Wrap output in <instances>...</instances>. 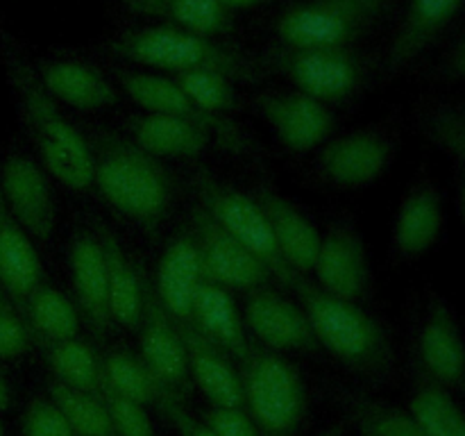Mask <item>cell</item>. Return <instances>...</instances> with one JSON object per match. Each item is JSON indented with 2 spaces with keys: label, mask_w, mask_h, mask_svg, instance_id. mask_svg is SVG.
<instances>
[{
  "label": "cell",
  "mask_w": 465,
  "mask_h": 436,
  "mask_svg": "<svg viewBox=\"0 0 465 436\" xmlns=\"http://www.w3.org/2000/svg\"><path fill=\"white\" fill-rule=\"evenodd\" d=\"M157 407L162 409L163 416L168 418V422L175 427V431L180 436H218L204 418L200 421V418L191 416L184 409V404H182V400L175 398V395L163 393L162 398L157 400Z\"/></svg>",
  "instance_id": "41"
},
{
  "label": "cell",
  "mask_w": 465,
  "mask_h": 436,
  "mask_svg": "<svg viewBox=\"0 0 465 436\" xmlns=\"http://www.w3.org/2000/svg\"><path fill=\"white\" fill-rule=\"evenodd\" d=\"M257 203L266 213L277 248H280L282 257L289 263L291 271L298 272V275L313 271L322 241L316 225L291 200L275 193V191L259 189Z\"/></svg>",
  "instance_id": "21"
},
{
  "label": "cell",
  "mask_w": 465,
  "mask_h": 436,
  "mask_svg": "<svg viewBox=\"0 0 465 436\" xmlns=\"http://www.w3.org/2000/svg\"><path fill=\"white\" fill-rule=\"evenodd\" d=\"M243 407L262 436H295L307 411L300 372L275 350L250 345L239 359Z\"/></svg>",
  "instance_id": "5"
},
{
  "label": "cell",
  "mask_w": 465,
  "mask_h": 436,
  "mask_svg": "<svg viewBox=\"0 0 465 436\" xmlns=\"http://www.w3.org/2000/svg\"><path fill=\"white\" fill-rule=\"evenodd\" d=\"M207 277L193 234L184 232L175 236L159 262L154 282V293L173 321L189 325L193 316L195 289Z\"/></svg>",
  "instance_id": "18"
},
{
  "label": "cell",
  "mask_w": 465,
  "mask_h": 436,
  "mask_svg": "<svg viewBox=\"0 0 465 436\" xmlns=\"http://www.w3.org/2000/svg\"><path fill=\"white\" fill-rule=\"evenodd\" d=\"M193 189L200 198L198 207L204 209L223 230L230 232L245 248L252 250L266 263L275 280L293 289L300 275L291 271V266L282 257L266 213L259 207L257 198H250L248 193L225 184L207 171L195 173Z\"/></svg>",
  "instance_id": "7"
},
{
  "label": "cell",
  "mask_w": 465,
  "mask_h": 436,
  "mask_svg": "<svg viewBox=\"0 0 465 436\" xmlns=\"http://www.w3.org/2000/svg\"><path fill=\"white\" fill-rule=\"evenodd\" d=\"M89 148L103 198L145 232L157 230L173 203V177L163 164L116 132L98 130Z\"/></svg>",
  "instance_id": "2"
},
{
  "label": "cell",
  "mask_w": 465,
  "mask_h": 436,
  "mask_svg": "<svg viewBox=\"0 0 465 436\" xmlns=\"http://www.w3.org/2000/svg\"><path fill=\"white\" fill-rule=\"evenodd\" d=\"M41 84L59 103L80 112H98L118 103V91L98 68L75 59L41 62L36 68Z\"/></svg>",
  "instance_id": "22"
},
{
  "label": "cell",
  "mask_w": 465,
  "mask_h": 436,
  "mask_svg": "<svg viewBox=\"0 0 465 436\" xmlns=\"http://www.w3.org/2000/svg\"><path fill=\"white\" fill-rule=\"evenodd\" d=\"M348 409L361 436H427L411 411H402L393 404L350 393Z\"/></svg>",
  "instance_id": "33"
},
{
  "label": "cell",
  "mask_w": 465,
  "mask_h": 436,
  "mask_svg": "<svg viewBox=\"0 0 465 436\" xmlns=\"http://www.w3.org/2000/svg\"><path fill=\"white\" fill-rule=\"evenodd\" d=\"M23 307H25L27 322L41 341H64L77 336L80 327L77 309L54 286L39 284L27 295Z\"/></svg>",
  "instance_id": "31"
},
{
  "label": "cell",
  "mask_w": 465,
  "mask_h": 436,
  "mask_svg": "<svg viewBox=\"0 0 465 436\" xmlns=\"http://www.w3.org/2000/svg\"><path fill=\"white\" fill-rule=\"evenodd\" d=\"M411 413L427 436H465V413L450 391L427 382L413 393Z\"/></svg>",
  "instance_id": "35"
},
{
  "label": "cell",
  "mask_w": 465,
  "mask_h": 436,
  "mask_svg": "<svg viewBox=\"0 0 465 436\" xmlns=\"http://www.w3.org/2000/svg\"><path fill=\"white\" fill-rule=\"evenodd\" d=\"M393 159V141L375 130H359L330 141L321 153V168L339 186L359 189L389 168Z\"/></svg>",
  "instance_id": "16"
},
{
  "label": "cell",
  "mask_w": 465,
  "mask_h": 436,
  "mask_svg": "<svg viewBox=\"0 0 465 436\" xmlns=\"http://www.w3.org/2000/svg\"><path fill=\"white\" fill-rule=\"evenodd\" d=\"M443 73L452 80H465V39L450 53L448 62L443 64Z\"/></svg>",
  "instance_id": "43"
},
{
  "label": "cell",
  "mask_w": 465,
  "mask_h": 436,
  "mask_svg": "<svg viewBox=\"0 0 465 436\" xmlns=\"http://www.w3.org/2000/svg\"><path fill=\"white\" fill-rule=\"evenodd\" d=\"M141 362L166 393L184 398L191 391L189 357L180 327L159 302L154 286L143 280V309H141Z\"/></svg>",
  "instance_id": "11"
},
{
  "label": "cell",
  "mask_w": 465,
  "mask_h": 436,
  "mask_svg": "<svg viewBox=\"0 0 465 436\" xmlns=\"http://www.w3.org/2000/svg\"><path fill=\"white\" fill-rule=\"evenodd\" d=\"M30 350V327L14 309V300L0 286V359H16Z\"/></svg>",
  "instance_id": "39"
},
{
  "label": "cell",
  "mask_w": 465,
  "mask_h": 436,
  "mask_svg": "<svg viewBox=\"0 0 465 436\" xmlns=\"http://www.w3.org/2000/svg\"><path fill=\"white\" fill-rule=\"evenodd\" d=\"M443 200L431 182H418L404 198L395 221V245L404 257H418L439 241Z\"/></svg>",
  "instance_id": "27"
},
{
  "label": "cell",
  "mask_w": 465,
  "mask_h": 436,
  "mask_svg": "<svg viewBox=\"0 0 465 436\" xmlns=\"http://www.w3.org/2000/svg\"><path fill=\"white\" fill-rule=\"evenodd\" d=\"M98 395L104 402V407H107L109 421H112L114 427V436H154L153 422H150L143 404L134 402V400L109 389L103 382V377H100Z\"/></svg>",
  "instance_id": "37"
},
{
  "label": "cell",
  "mask_w": 465,
  "mask_h": 436,
  "mask_svg": "<svg viewBox=\"0 0 465 436\" xmlns=\"http://www.w3.org/2000/svg\"><path fill=\"white\" fill-rule=\"evenodd\" d=\"M204 421L218 436H262L245 409L213 407L204 413Z\"/></svg>",
  "instance_id": "42"
},
{
  "label": "cell",
  "mask_w": 465,
  "mask_h": 436,
  "mask_svg": "<svg viewBox=\"0 0 465 436\" xmlns=\"http://www.w3.org/2000/svg\"><path fill=\"white\" fill-rule=\"evenodd\" d=\"M245 321L263 348L275 352L277 350L313 352L321 348L302 307L266 286L250 291L245 302Z\"/></svg>",
  "instance_id": "14"
},
{
  "label": "cell",
  "mask_w": 465,
  "mask_h": 436,
  "mask_svg": "<svg viewBox=\"0 0 465 436\" xmlns=\"http://www.w3.org/2000/svg\"><path fill=\"white\" fill-rule=\"evenodd\" d=\"M100 377H103L109 389L143 404V407L150 402H157L166 393L139 357L130 352H121V350L109 352L103 359V375Z\"/></svg>",
  "instance_id": "34"
},
{
  "label": "cell",
  "mask_w": 465,
  "mask_h": 436,
  "mask_svg": "<svg viewBox=\"0 0 465 436\" xmlns=\"http://www.w3.org/2000/svg\"><path fill=\"white\" fill-rule=\"evenodd\" d=\"M459 204H461V213H463V223H465V175L461 180V191H459Z\"/></svg>",
  "instance_id": "47"
},
{
  "label": "cell",
  "mask_w": 465,
  "mask_h": 436,
  "mask_svg": "<svg viewBox=\"0 0 465 436\" xmlns=\"http://www.w3.org/2000/svg\"><path fill=\"white\" fill-rule=\"evenodd\" d=\"M107 50L118 59L168 73L212 71L232 82H259L263 68L243 50L218 44L213 36L173 25L136 27L114 36Z\"/></svg>",
  "instance_id": "3"
},
{
  "label": "cell",
  "mask_w": 465,
  "mask_h": 436,
  "mask_svg": "<svg viewBox=\"0 0 465 436\" xmlns=\"http://www.w3.org/2000/svg\"><path fill=\"white\" fill-rule=\"evenodd\" d=\"M257 59L263 73L286 77L300 94L322 104L352 95L363 77L361 57L350 48H291L280 44Z\"/></svg>",
  "instance_id": "8"
},
{
  "label": "cell",
  "mask_w": 465,
  "mask_h": 436,
  "mask_svg": "<svg viewBox=\"0 0 465 436\" xmlns=\"http://www.w3.org/2000/svg\"><path fill=\"white\" fill-rule=\"evenodd\" d=\"M191 234L198 243L204 277L223 289L254 291L272 280L266 263L245 248L239 239L223 230L204 209L191 212Z\"/></svg>",
  "instance_id": "10"
},
{
  "label": "cell",
  "mask_w": 465,
  "mask_h": 436,
  "mask_svg": "<svg viewBox=\"0 0 465 436\" xmlns=\"http://www.w3.org/2000/svg\"><path fill=\"white\" fill-rule=\"evenodd\" d=\"M98 241L103 245L104 268H107L112 321L127 330H136L143 309V277H139V271L127 259L116 234H112L107 227H98Z\"/></svg>",
  "instance_id": "28"
},
{
  "label": "cell",
  "mask_w": 465,
  "mask_h": 436,
  "mask_svg": "<svg viewBox=\"0 0 465 436\" xmlns=\"http://www.w3.org/2000/svg\"><path fill=\"white\" fill-rule=\"evenodd\" d=\"M0 193L27 236L45 241L54 230V200L48 177L25 154H12L0 168Z\"/></svg>",
  "instance_id": "12"
},
{
  "label": "cell",
  "mask_w": 465,
  "mask_h": 436,
  "mask_svg": "<svg viewBox=\"0 0 465 436\" xmlns=\"http://www.w3.org/2000/svg\"><path fill=\"white\" fill-rule=\"evenodd\" d=\"M116 80L121 89L134 100L139 107L148 109L150 114H162V116L180 118V121L191 123L212 136V141L221 144L223 148L232 153H248L250 141L239 125L225 118L223 114H213L195 104L173 77L154 75V73L127 71L118 68Z\"/></svg>",
  "instance_id": "9"
},
{
  "label": "cell",
  "mask_w": 465,
  "mask_h": 436,
  "mask_svg": "<svg viewBox=\"0 0 465 436\" xmlns=\"http://www.w3.org/2000/svg\"><path fill=\"white\" fill-rule=\"evenodd\" d=\"M420 362L434 384L445 391L465 389V343L452 309L434 298L420 332Z\"/></svg>",
  "instance_id": "17"
},
{
  "label": "cell",
  "mask_w": 465,
  "mask_h": 436,
  "mask_svg": "<svg viewBox=\"0 0 465 436\" xmlns=\"http://www.w3.org/2000/svg\"><path fill=\"white\" fill-rule=\"evenodd\" d=\"M393 0H309L277 18V39L291 48H348L386 14Z\"/></svg>",
  "instance_id": "6"
},
{
  "label": "cell",
  "mask_w": 465,
  "mask_h": 436,
  "mask_svg": "<svg viewBox=\"0 0 465 436\" xmlns=\"http://www.w3.org/2000/svg\"><path fill=\"white\" fill-rule=\"evenodd\" d=\"M50 400L57 404L75 436H114L112 421L100 395L71 389L62 382H53Z\"/></svg>",
  "instance_id": "32"
},
{
  "label": "cell",
  "mask_w": 465,
  "mask_h": 436,
  "mask_svg": "<svg viewBox=\"0 0 465 436\" xmlns=\"http://www.w3.org/2000/svg\"><path fill=\"white\" fill-rule=\"evenodd\" d=\"M223 7L227 9H243V7H257V5H266V3H275V0H218Z\"/></svg>",
  "instance_id": "44"
},
{
  "label": "cell",
  "mask_w": 465,
  "mask_h": 436,
  "mask_svg": "<svg viewBox=\"0 0 465 436\" xmlns=\"http://www.w3.org/2000/svg\"><path fill=\"white\" fill-rule=\"evenodd\" d=\"M41 343L45 350V362L53 368L57 382L71 386V389L98 395L103 359H98L89 343L80 339L41 341Z\"/></svg>",
  "instance_id": "30"
},
{
  "label": "cell",
  "mask_w": 465,
  "mask_h": 436,
  "mask_svg": "<svg viewBox=\"0 0 465 436\" xmlns=\"http://www.w3.org/2000/svg\"><path fill=\"white\" fill-rule=\"evenodd\" d=\"M23 436H75L53 400L35 398L23 413Z\"/></svg>",
  "instance_id": "40"
},
{
  "label": "cell",
  "mask_w": 465,
  "mask_h": 436,
  "mask_svg": "<svg viewBox=\"0 0 465 436\" xmlns=\"http://www.w3.org/2000/svg\"><path fill=\"white\" fill-rule=\"evenodd\" d=\"M189 325L195 327L213 345H218L223 352L236 359L243 357L252 345L245 334V325L232 295L227 293V289L209 280L200 282L195 289L193 316Z\"/></svg>",
  "instance_id": "24"
},
{
  "label": "cell",
  "mask_w": 465,
  "mask_h": 436,
  "mask_svg": "<svg viewBox=\"0 0 465 436\" xmlns=\"http://www.w3.org/2000/svg\"><path fill=\"white\" fill-rule=\"evenodd\" d=\"M177 327L184 339L191 382L198 384V389L213 407L243 409V384H241L239 372L227 362V354L212 341L204 339L195 327L184 325V322H177Z\"/></svg>",
  "instance_id": "20"
},
{
  "label": "cell",
  "mask_w": 465,
  "mask_h": 436,
  "mask_svg": "<svg viewBox=\"0 0 465 436\" xmlns=\"http://www.w3.org/2000/svg\"><path fill=\"white\" fill-rule=\"evenodd\" d=\"M9 400H12V395H9V386L7 382H5V377L0 375V411H5V409L9 407Z\"/></svg>",
  "instance_id": "45"
},
{
  "label": "cell",
  "mask_w": 465,
  "mask_h": 436,
  "mask_svg": "<svg viewBox=\"0 0 465 436\" xmlns=\"http://www.w3.org/2000/svg\"><path fill=\"white\" fill-rule=\"evenodd\" d=\"M175 84L200 104L203 109L213 114L230 112V109H239V91L234 89L230 77L221 75V73L212 71H189V73H175L173 75Z\"/></svg>",
  "instance_id": "36"
},
{
  "label": "cell",
  "mask_w": 465,
  "mask_h": 436,
  "mask_svg": "<svg viewBox=\"0 0 465 436\" xmlns=\"http://www.w3.org/2000/svg\"><path fill=\"white\" fill-rule=\"evenodd\" d=\"M132 141L153 157H195L212 144V136L191 123L162 114H148L130 121Z\"/></svg>",
  "instance_id": "29"
},
{
  "label": "cell",
  "mask_w": 465,
  "mask_h": 436,
  "mask_svg": "<svg viewBox=\"0 0 465 436\" xmlns=\"http://www.w3.org/2000/svg\"><path fill=\"white\" fill-rule=\"evenodd\" d=\"M3 62L16 95L25 130L41 162L62 184L84 191L94 184V159L89 141L71 125L39 75L9 39H3Z\"/></svg>",
  "instance_id": "1"
},
{
  "label": "cell",
  "mask_w": 465,
  "mask_h": 436,
  "mask_svg": "<svg viewBox=\"0 0 465 436\" xmlns=\"http://www.w3.org/2000/svg\"><path fill=\"white\" fill-rule=\"evenodd\" d=\"M318 345L368 377H384L393 366V348L384 325L352 300L336 298L302 275L293 284Z\"/></svg>",
  "instance_id": "4"
},
{
  "label": "cell",
  "mask_w": 465,
  "mask_h": 436,
  "mask_svg": "<svg viewBox=\"0 0 465 436\" xmlns=\"http://www.w3.org/2000/svg\"><path fill=\"white\" fill-rule=\"evenodd\" d=\"M0 436H5V427H3V422H0Z\"/></svg>",
  "instance_id": "48"
},
{
  "label": "cell",
  "mask_w": 465,
  "mask_h": 436,
  "mask_svg": "<svg viewBox=\"0 0 465 436\" xmlns=\"http://www.w3.org/2000/svg\"><path fill=\"white\" fill-rule=\"evenodd\" d=\"M422 132L427 139L434 141L439 148L452 157L465 162V112L463 109L439 107L427 114L422 121Z\"/></svg>",
  "instance_id": "38"
},
{
  "label": "cell",
  "mask_w": 465,
  "mask_h": 436,
  "mask_svg": "<svg viewBox=\"0 0 465 436\" xmlns=\"http://www.w3.org/2000/svg\"><path fill=\"white\" fill-rule=\"evenodd\" d=\"M254 107L272 127L277 139L293 153H309L334 130V114L300 91L262 94L254 98Z\"/></svg>",
  "instance_id": "13"
},
{
  "label": "cell",
  "mask_w": 465,
  "mask_h": 436,
  "mask_svg": "<svg viewBox=\"0 0 465 436\" xmlns=\"http://www.w3.org/2000/svg\"><path fill=\"white\" fill-rule=\"evenodd\" d=\"M41 277L44 268L39 254L0 193V286L23 307L27 295L41 284Z\"/></svg>",
  "instance_id": "25"
},
{
  "label": "cell",
  "mask_w": 465,
  "mask_h": 436,
  "mask_svg": "<svg viewBox=\"0 0 465 436\" xmlns=\"http://www.w3.org/2000/svg\"><path fill=\"white\" fill-rule=\"evenodd\" d=\"M71 271L77 307L86 325L95 336H104L114 321L112 309H109L107 268H104V254L98 234L77 232L71 245Z\"/></svg>",
  "instance_id": "19"
},
{
  "label": "cell",
  "mask_w": 465,
  "mask_h": 436,
  "mask_svg": "<svg viewBox=\"0 0 465 436\" xmlns=\"http://www.w3.org/2000/svg\"><path fill=\"white\" fill-rule=\"evenodd\" d=\"M318 286L343 300H359L368 289L366 248L361 234L348 223L331 227L321 241L316 263H313Z\"/></svg>",
  "instance_id": "15"
},
{
  "label": "cell",
  "mask_w": 465,
  "mask_h": 436,
  "mask_svg": "<svg viewBox=\"0 0 465 436\" xmlns=\"http://www.w3.org/2000/svg\"><path fill=\"white\" fill-rule=\"evenodd\" d=\"M463 3L465 0H409L402 25L389 48L386 68L395 73L411 64L452 23Z\"/></svg>",
  "instance_id": "23"
},
{
  "label": "cell",
  "mask_w": 465,
  "mask_h": 436,
  "mask_svg": "<svg viewBox=\"0 0 465 436\" xmlns=\"http://www.w3.org/2000/svg\"><path fill=\"white\" fill-rule=\"evenodd\" d=\"M125 12L163 21L198 35L218 36L234 30V12L218 0H114Z\"/></svg>",
  "instance_id": "26"
},
{
  "label": "cell",
  "mask_w": 465,
  "mask_h": 436,
  "mask_svg": "<svg viewBox=\"0 0 465 436\" xmlns=\"http://www.w3.org/2000/svg\"><path fill=\"white\" fill-rule=\"evenodd\" d=\"M345 434V422H336V425H330L327 430H322L321 434L316 436H343Z\"/></svg>",
  "instance_id": "46"
}]
</instances>
